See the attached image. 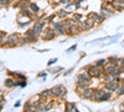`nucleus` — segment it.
I'll return each mask as SVG.
<instances>
[{"mask_svg":"<svg viewBox=\"0 0 124 112\" xmlns=\"http://www.w3.org/2000/svg\"><path fill=\"white\" fill-rule=\"evenodd\" d=\"M51 26L55 29V31H57V35H65L66 30L63 27V23L62 21H52L51 23Z\"/></svg>","mask_w":124,"mask_h":112,"instance_id":"423d86ee","label":"nucleus"},{"mask_svg":"<svg viewBox=\"0 0 124 112\" xmlns=\"http://www.w3.org/2000/svg\"><path fill=\"white\" fill-rule=\"evenodd\" d=\"M55 16H57V15H56V14H52V15H50V16H48V17L46 19V21H47V23H52V20L55 19Z\"/></svg>","mask_w":124,"mask_h":112,"instance_id":"c85d7f7f","label":"nucleus"},{"mask_svg":"<svg viewBox=\"0 0 124 112\" xmlns=\"http://www.w3.org/2000/svg\"><path fill=\"white\" fill-rule=\"evenodd\" d=\"M108 62V60L107 59H101V60H98L97 62H96V65L97 66H101V67H104V65Z\"/></svg>","mask_w":124,"mask_h":112,"instance_id":"412c9836","label":"nucleus"},{"mask_svg":"<svg viewBox=\"0 0 124 112\" xmlns=\"http://www.w3.org/2000/svg\"><path fill=\"white\" fill-rule=\"evenodd\" d=\"M17 41H19V36H17L16 34H11V35H9V36L6 37L5 45H6V46H15V45L19 44Z\"/></svg>","mask_w":124,"mask_h":112,"instance_id":"1a4fd4ad","label":"nucleus"},{"mask_svg":"<svg viewBox=\"0 0 124 112\" xmlns=\"http://www.w3.org/2000/svg\"><path fill=\"white\" fill-rule=\"evenodd\" d=\"M8 4V0H0V5H5Z\"/></svg>","mask_w":124,"mask_h":112,"instance_id":"473e14b6","label":"nucleus"},{"mask_svg":"<svg viewBox=\"0 0 124 112\" xmlns=\"http://www.w3.org/2000/svg\"><path fill=\"white\" fill-rule=\"evenodd\" d=\"M120 84H123V85H124V77H123V78H120Z\"/></svg>","mask_w":124,"mask_h":112,"instance_id":"72a5a7b5","label":"nucleus"},{"mask_svg":"<svg viewBox=\"0 0 124 112\" xmlns=\"http://www.w3.org/2000/svg\"><path fill=\"white\" fill-rule=\"evenodd\" d=\"M45 27H46V20H45V21H39V23H35V25L32 26V31L35 34L40 35V34H42Z\"/></svg>","mask_w":124,"mask_h":112,"instance_id":"6e6552de","label":"nucleus"},{"mask_svg":"<svg viewBox=\"0 0 124 112\" xmlns=\"http://www.w3.org/2000/svg\"><path fill=\"white\" fill-rule=\"evenodd\" d=\"M119 84H120V81L114 78V80L109 81V82H106V84H104V88L108 90V91H112V92H116L117 88H118V86H119Z\"/></svg>","mask_w":124,"mask_h":112,"instance_id":"39448f33","label":"nucleus"},{"mask_svg":"<svg viewBox=\"0 0 124 112\" xmlns=\"http://www.w3.org/2000/svg\"><path fill=\"white\" fill-rule=\"evenodd\" d=\"M56 61H57V59H56V57H55V59H51V60L48 61V66H51V65L56 64Z\"/></svg>","mask_w":124,"mask_h":112,"instance_id":"7c9ffc66","label":"nucleus"},{"mask_svg":"<svg viewBox=\"0 0 124 112\" xmlns=\"http://www.w3.org/2000/svg\"><path fill=\"white\" fill-rule=\"evenodd\" d=\"M93 94H94V90L91 88V87H87V88L83 91V92H82L81 97H82V98H85V100H92Z\"/></svg>","mask_w":124,"mask_h":112,"instance_id":"f8f14e48","label":"nucleus"},{"mask_svg":"<svg viewBox=\"0 0 124 112\" xmlns=\"http://www.w3.org/2000/svg\"><path fill=\"white\" fill-rule=\"evenodd\" d=\"M83 70L87 71L92 78H93V77H94V78H99V77H103V75H104V67L97 66L96 64H94V65H88V66H86Z\"/></svg>","mask_w":124,"mask_h":112,"instance_id":"f257e3e1","label":"nucleus"},{"mask_svg":"<svg viewBox=\"0 0 124 112\" xmlns=\"http://www.w3.org/2000/svg\"><path fill=\"white\" fill-rule=\"evenodd\" d=\"M103 80H104V84H106V82H109V81L114 80V77H113L110 74H104L103 75Z\"/></svg>","mask_w":124,"mask_h":112,"instance_id":"4be33fe9","label":"nucleus"},{"mask_svg":"<svg viewBox=\"0 0 124 112\" xmlns=\"http://www.w3.org/2000/svg\"><path fill=\"white\" fill-rule=\"evenodd\" d=\"M94 24H96L94 20L87 17L85 21H81V23H79V26H81V29H82V31H85V30H89V29H92V27H94Z\"/></svg>","mask_w":124,"mask_h":112,"instance_id":"20e7f679","label":"nucleus"},{"mask_svg":"<svg viewBox=\"0 0 124 112\" xmlns=\"http://www.w3.org/2000/svg\"><path fill=\"white\" fill-rule=\"evenodd\" d=\"M66 111H68V112L77 111V106H76V103H73V102H67V103H66Z\"/></svg>","mask_w":124,"mask_h":112,"instance_id":"2eb2a0df","label":"nucleus"},{"mask_svg":"<svg viewBox=\"0 0 124 112\" xmlns=\"http://www.w3.org/2000/svg\"><path fill=\"white\" fill-rule=\"evenodd\" d=\"M30 9H31V13H35V14H37L40 11L39 6L36 4H34V3H30Z\"/></svg>","mask_w":124,"mask_h":112,"instance_id":"aec40b11","label":"nucleus"},{"mask_svg":"<svg viewBox=\"0 0 124 112\" xmlns=\"http://www.w3.org/2000/svg\"><path fill=\"white\" fill-rule=\"evenodd\" d=\"M20 14H21L23 16H26V17H31V13H29V10H26V9H23Z\"/></svg>","mask_w":124,"mask_h":112,"instance_id":"5701e85b","label":"nucleus"},{"mask_svg":"<svg viewBox=\"0 0 124 112\" xmlns=\"http://www.w3.org/2000/svg\"><path fill=\"white\" fill-rule=\"evenodd\" d=\"M67 94V90L63 85H57L52 88V96L57 97V98H63Z\"/></svg>","mask_w":124,"mask_h":112,"instance_id":"7ed1b4c3","label":"nucleus"},{"mask_svg":"<svg viewBox=\"0 0 124 112\" xmlns=\"http://www.w3.org/2000/svg\"><path fill=\"white\" fill-rule=\"evenodd\" d=\"M19 45H24V44H26V43H29V40H27V37L25 36V37H20L19 39Z\"/></svg>","mask_w":124,"mask_h":112,"instance_id":"a878e982","label":"nucleus"},{"mask_svg":"<svg viewBox=\"0 0 124 112\" xmlns=\"http://www.w3.org/2000/svg\"><path fill=\"white\" fill-rule=\"evenodd\" d=\"M106 92V88H99V90H94V94H93V97L92 100L96 101V102H101V100L103 97V95H104Z\"/></svg>","mask_w":124,"mask_h":112,"instance_id":"9d476101","label":"nucleus"},{"mask_svg":"<svg viewBox=\"0 0 124 112\" xmlns=\"http://www.w3.org/2000/svg\"><path fill=\"white\" fill-rule=\"evenodd\" d=\"M77 85H83V86H89L91 82H92V77L89 76V74L87 72V71H82V72H79L77 75V80H76Z\"/></svg>","mask_w":124,"mask_h":112,"instance_id":"f03ea898","label":"nucleus"},{"mask_svg":"<svg viewBox=\"0 0 124 112\" xmlns=\"http://www.w3.org/2000/svg\"><path fill=\"white\" fill-rule=\"evenodd\" d=\"M15 82L16 81L14 78H6L5 80V86L6 87H15Z\"/></svg>","mask_w":124,"mask_h":112,"instance_id":"dca6fc26","label":"nucleus"},{"mask_svg":"<svg viewBox=\"0 0 124 112\" xmlns=\"http://www.w3.org/2000/svg\"><path fill=\"white\" fill-rule=\"evenodd\" d=\"M107 60H108V62H116V64H117V60H118V57H117V56H109Z\"/></svg>","mask_w":124,"mask_h":112,"instance_id":"bb28decb","label":"nucleus"},{"mask_svg":"<svg viewBox=\"0 0 124 112\" xmlns=\"http://www.w3.org/2000/svg\"><path fill=\"white\" fill-rule=\"evenodd\" d=\"M97 16H98V14H97V13H89L87 17H89V19H93V20L96 21V17H97Z\"/></svg>","mask_w":124,"mask_h":112,"instance_id":"cd10ccee","label":"nucleus"},{"mask_svg":"<svg viewBox=\"0 0 124 112\" xmlns=\"http://www.w3.org/2000/svg\"><path fill=\"white\" fill-rule=\"evenodd\" d=\"M73 20H75L76 23H81L82 21V15L81 14H75L73 15Z\"/></svg>","mask_w":124,"mask_h":112,"instance_id":"b1692460","label":"nucleus"},{"mask_svg":"<svg viewBox=\"0 0 124 112\" xmlns=\"http://www.w3.org/2000/svg\"><path fill=\"white\" fill-rule=\"evenodd\" d=\"M6 43V37H5V35H4V33H1L0 31V44H5Z\"/></svg>","mask_w":124,"mask_h":112,"instance_id":"393cba45","label":"nucleus"},{"mask_svg":"<svg viewBox=\"0 0 124 112\" xmlns=\"http://www.w3.org/2000/svg\"><path fill=\"white\" fill-rule=\"evenodd\" d=\"M110 5L113 6V9H114V10L120 11V10L124 9V0H112Z\"/></svg>","mask_w":124,"mask_h":112,"instance_id":"9b49d317","label":"nucleus"},{"mask_svg":"<svg viewBox=\"0 0 124 112\" xmlns=\"http://www.w3.org/2000/svg\"><path fill=\"white\" fill-rule=\"evenodd\" d=\"M77 49V45H73V46H71L68 50H67V52H71V51H73V50H76Z\"/></svg>","mask_w":124,"mask_h":112,"instance_id":"2f4dec72","label":"nucleus"},{"mask_svg":"<svg viewBox=\"0 0 124 112\" xmlns=\"http://www.w3.org/2000/svg\"><path fill=\"white\" fill-rule=\"evenodd\" d=\"M89 87V86H88ZM87 88V86H83V85H77V87H76V91H77V94L81 96L82 95V92H83V91Z\"/></svg>","mask_w":124,"mask_h":112,"instance_id":"6ab92c4d","label":"nucleus"},{"mask_svg":"<svg viewBox=\"0 0 124 112\" xmlns=\"http://www.w3.org/2000/svg\"><path fill=\"white\" fill-rule=\"evenodd\" d=\"M57 36V33L55 31V29L51 26V27H47L46 29V31L42 34V37H44V40H52V39H55Z\"/></svg>","mask_w":124,"mask_h":112,"instance_id":"0eeeda50","label":"nucleus"},{"mask_svg":"<svg viewBox=\"0 0 124 112\" xmlns=\"http://www.w3.org/2000/svg\"><path fill=\"white\" fill-rule=\"evenodd\" d=\"M62 23H63V27H65V30H66V33L67 31H70V29H71V26L72 25H73L76 21H75V20L73 19H68V20H65V21H62Z\"/></svg>","mask_w":124,"mask_h":112,"instance_id":"ddd939ff","label":"nucleus"},{"mask_svg":"<svg viewBox=\"0 0 124 112\" xmlns=\"http://www.w3.org/2000/svg\"><path fill=\"white\" fill-rule=\"evenodd\" d=\"M116 92H117L118 96H124V85L123 84H119V86H118Z\"/></svg>","mask_w":124,"mask_h":112,"instance_id":"a211bd4d","label":"nucleus"},{"mask_svg":"<svg viewBox=\"0 0 124 112\" xmlns=\"http://www.w3.org/2000/svg\"><path fill=\"white\" fill-rule=\"evenodd\" d=\"M58 17H61V19H63V17H66L67 15H68V11H67V10L65 9H61V10H58V11H57V14H56Z\"/></svg>","mask_w":124,"mask_h":112,"instance_id":"f3484780","label":"nucleus"},{"mask_svg":"<svg viewBox=\"0 0 124 112\" xmlns=\"http://www.w3.org/2000/svg\"><path fill=\"white\" fill-rule=\"evenodd\" d=\"M122 108H123V110H124V102H123V103H122Z\"/></svg>","mask_w":124,"mask_h":112,"instance_id":"f704fd0d","label":"nucleus"},{"mask_svg":"<svg viewBox=\"0 0 124 112\" xmlns=\"http://www.w3.org/2000/svg\"><path fill=\"white\" fill-rule=\"evenodd\" d=\"M112 97H113V92H112V91L106 90V92H104V95H103V97H102V100H101V102H106V101H109V100H112Z\"/></svg>","mask_w":124,"mask_h":112,"instance_id":"4468645a","label":"nucleus"},{"mask_svg":"<svg viewBox=\"0 0 124 112\" xmlns=\"http://www.w3.org/2000/svg\"><path fill=\"white\" fill-rule=\"evenodd\" d=\"M4 105H5V98H4V97H0V110L3 108Z\"/></svg>","mask_w":124,"mask_h":112,"instance_id":"c756f323","label":"nucleus"}]
</instances>
